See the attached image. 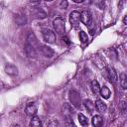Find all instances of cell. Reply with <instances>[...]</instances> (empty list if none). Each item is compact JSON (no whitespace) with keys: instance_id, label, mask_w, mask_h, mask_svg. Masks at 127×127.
Returning a JSON list of instances; mask_svg holds the SVG:
<instances>
[{"instance_id":"1","label":"cell","mask_w":127,"mask_h":127,"mask_svg":"<svg viewBox=\"0 0 127 127\" xmlns=\"http://www.w3.org/2000/svg\"><path fill=\"white\" fill-rule=\"evenodd\" d=\"M53 25H54L55 31H56L58 34H60V35L64 34L65 26H64V18H62V17H57V18L53 21Z\"/></svg>"},{"instance_id":"2","label":"cell","mask_w":127,"mask_h":127,"mask_svg":"<svg viewBox=\"0 0 127 127\" xmlns=\"http://www.w3.org/2000/svg\"><path fill=\"white\" fill-rule=\"evenodd\" d=\"M43 38L48 44H54L56 42V35L50 29H44L43 30Z\"/></svg>"},{"instance_id":"3","label":"cell","mask_w":127,"mask_h":127,"mask_svg":"<svg viewBox=\"0 0 127 127\" xmlns=\"http://www.w3.org/2000/svg\"><path fill=\"white\" fill-rule=\"evenodd\" d=\"M37 110H38V105L36 102L32 101V102H28L27 105H26V114L29 115V116H35V114L37 113Z\"/></svg>"},{"instance_id":"4","label":"cell","mask_w":127,"mask_h":127,"mask_svg":"<svg viewBox=\"0 0 127 127\" xmlns=\"http://www.w3.org/2000/svg\"><path fill=\"white\" fill-rule=\"evenodd\" d=\"M68 97H69V100H70L72 105H74L76 107L80 105V96H79V94L75 90H70Z\"/></svg>"},{"instance_id":"5","label":"cell","mask_w":127,"mask_h":127,"mask_svg":"<svg viewBox=\"0 0 127 127\" xmlns=\"http://www.w3.org/2000/svg\"><path fill=\"white\" fill-rule=\"evenodd\" d=\"M91 20H92V18H91V14L88 12V11H82V12H80V21L84 24V25H86V26H88V25H90L91 24Z\"/></svg>"},{"instance_id":"6","label":"cell","mask_w":127,"mask_h":127,"mask_svg":"<svg viewBox=\"0 0 127 127\" xmlns=\"http://www.w3.org/2000/svg\"><path fill=\"white\" fill-rule=\"evenodd\" d=\"M80 21V13L78 11H72L69 14V22L71 26H76Z\"/></svg>"},{"instance_id":"7","label":"cell","mask_w":127,"mask_h":127,"mask_svg":"<svg viewBox=\"0 0 127 127\" xmlns=\"http://www.w3.org/2000/svg\"><path fill=\"white\" fill-rule=\"evenodd\" d=\"M25 52H26V55H27L29 58H31V59H35L36 56H37L36 49L33 48L31 45H29V44H27V43H26V45H25Z\"/></svg>"},{"instance_id":"8","label":"cell","mask_w":127,"mask_h":127,"mask_svg":"<svg viewBox=\"0 0 127 127\" xmlns=\"http://www.w3.org/2000/svg\"><path fill=\"white\" fill-rule=\"evenodd\" d=\"M107 73H108V79L110 80V82H117L118 80V75H117V72L115 71V69L113 67H108L107 68Z\"/></svg>"},{"instance_id":"9","label":"cell","mask_w":127,"mask_h":127,"mask_svg":"<svg viewBox=\"0 0 127 127\" xmlns=\"http://www.w3.org/2000/svg\"><path fill=\"white\" fill-rule=\"evenodd\" d=\"M5 71H6V73L9 74V75H16V74L18 73V68H17L14 64H6V66H5Z\"/></svg>"},{"instance_id":"10","label":"cell","mask_w":127,"mask_h":127,"mask_svg":"<svg viewBox=\"0 0 127 127\" xmlns=\"http://www.w3.org/2000/svg\"><path fill=\"white\" fill-rule=\"evenodd\" d=\"M26 43L29 44V45H31L35 49L38 46V41H37V39H36V37H35V35L33 33H29V35L27 37V42Z\"/></svg>"},{"instance_id":"11","label":"cell","mask_w":127,"mask_h":127,"mask_svg":"<svg viewBox=\"0 0 127 127\" xmlns=\"http://www.w3.org/2000/svg\"><path fill=\"white\" fill-rule=\"evenodd\" d=\"M40 50H41L42 54H43L45 57H48V58L53 57V56H54V54H55V52H54L51 48H49V47H47V46H41Z\"/></svg>"},{"instance_id":"12","label":"cell","mask_w":127,"mask_h":127,"mask_svg":"<svg viewBox=\"0 0 127 127\" xmlns=\"http://www.w3.org/2000/svg\"><path fill=\"white\" fill-rule=\"evenodd\" d=\"M91 123L94 127H101L103 124V118L100 115H94L91 119Z\"/></svg>"},{"instance_id":"13","label":"cell","mask_w":127,"mask_h":127,"mask_svg":"<svg viewBox=\"0 0 127 127\" xmlns=\"http://www.w3.org/2000/svg\"><path fill=\"white\" fill-rule=\"evenodd\" d=\"M94 106H95V108L97 109V111H99V112H101V113L104 112V111L106 110V108H107V107H106V104H105L102 100H100V99H97V100H96Z\"/></svg>"},{"instance_id":"14","label":"cell","mask_w":127,"mask_h":127,"mask_svg":"<svg viewBox=\"0 0 127 127\" xmlns=\"http://www.w3.org/2000/svg\"><path fill=\"white\" fill-rule=\"evenodd\" d=\"M31 127H43L42 125V121L38 116H33L31 119V123H30Z\"/></svg>"},{"instance_id":"15","label":"cell","mask_w":127,"mask_h":127,"mask_svg":"<svg viewBox=\"0 0 127 127\" xmlns=\"http://www.w3.org/2000/svg\"><path fill=\"white\" fill-rule=\"evenodd\" d=\"M99 92H100V95H101L103 98H105V99L109 98L110 93H111L110 90H109V88H108L107 86H103V87H101L100 90H99Z\"/></svg>"},{"instance_id":"16","label":"cell","mask_w":127,"mask_h":127,"mask_svg":"<svg viewBox=\"0 0 127 127\" xmlns=\"http://www.w3.org/2000/svg\"><path fill=\"white\" fill-rule=\"evenodd\" d=\"M90 87H91V90H92V92L93 93H98L99 92V90H100V86H99V83H98V81L97 80H92L91 81V83H90Z\"/></svg>"},{"instance_id":"17","label":"cell","mask_w":127,"mask_h":127,"mask_svg":"<svg viewBox=\"0 0 127 127\" xmlns=\"http://www.w3.org/2000/svg\"><path fill=\"white\" fill-rule=\"evenodd\" d=\"M83 104H84L85 108L87 109V111L90 112V113H91V112L94 110V108H95L94 103H92L90 100H84V101H83Z\"/></svg>"},{"instance_id":"18","label":"cell","mask_w":127,"mask_h":127,"mask_svg":"<svg viewBox=\"0 0 127 127\" xmlns=\"http://www.w3.org/2000/svg\"><path fill=\"white\" fill-rule=\"evenodd\" d=\"M120 83H121V86L123 89H126L127 88V82H126V74L123 72L121 73L120 75Z\"/></svg>"},{"instance_id":"19","label":"cell","mask_w":127,"mask_h":127,"mask_svg":"<svg viewBox=\"0 0 127 127\" xmlns=\"http://www.w3.org/2000/svg\"><path fill=\"white\" fill-rule=\"evenodd\" d=\"M77 118H78L79 123H80L82 126H86V125H87V118H86L83 114L79 113V114H78V116H77Z\"/></svg>"},{"instance_id":"20","label":"cell","mask_w":127,"mask_h":127,"mask_svg":"<svg viewBox=\"0 0 127 127\" xmlns=\"http://www.w3.org/2000/svg\"><path fill=\"white\" fill-rule=\"evenodd\" d=\"M79 40H80L82 43H86V42H87L88 38H87V35H86L85 32H83V31H80V32H79Z\"/></svg>"},{"instance_id":"21","label":"cell","mask_w":127,"mask_h":127,"mask_svg":"<svg viewBox=\"0 0 127 127\" xmlns=\"http://www.w3.org/2000/svg\"><path fill=\"white\" fill-rule=\"evenodd\" d=\"M65 127H76V126H75V124L73 123V121L69 117H66V119H65Z\"/></svg>"},{"instance_id":"22","label":"cell","mask_w":127,"mask_h":127,"mask_svg":"<svg viewBox=\"0 0 127 127\" xmlns=\"http://www.w3.org/2000/svg\"><path fill=\"white\" fill-rule=\"evenodd\" d=\"M60 7L63 8V9H66V7H67V2H66V1H62V2L60 3Z\"/></svg>"},{"instance_id":"23","label":"cell","mask_w":127,"mask_h":127,"mask_svg":"<svg viewBox=\"0 0 127 127\" xmlns=\"http://www.w3.org/2000/svg\"><path fill=\"white\" fill-rule=\"evenodd\" d=\"M63 41H64L66 44H69V41H68V39L66 37H63Z\"/></svg>"},{"instance_id":"24","label":"cell","mask_w":127,"mask_h":127,"mask_svg":"<svg viewBox=\"0 0 127 127\" xmlns=\"http://www.w3.org/2000/svg\"><path fill=\"white\" fill-rule=\"evenodd\" d=\"M73 2H74V3H82L83 0H73Z\"/></svg>"},{"instance_id":"25","label":"cell","mask_w":127,"mask_h":127,"mask_svg":"<svg viewBox=\"0 0 127 127\" xmlns=\"http://www.w3.org/2000/svg\"><path fill=\"white\" fill-rule=\"evenodd\" d=\"M126 20H127V17L125 16V17H124V19H123V22H124V24H126Z\"/></svg>"},{"instance_id":"26","label":"cell","mask_w":127,"mask_h":127,"mask_svg":"<svg viewBox=\"0 0 127 127\" xmlns=\"http://www.w3.org/2000/svg\"><path fill=\"white\" fill-rule=\"evenodd\" d=\"M12 127H21V126H20V125H13Z\"/></svg>"}]
</instances>
